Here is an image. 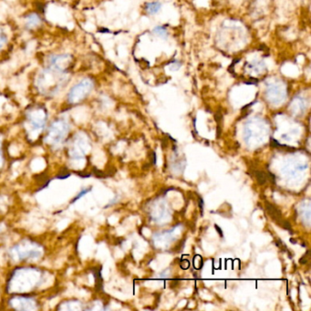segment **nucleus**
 <instances>
[{"label":"nucleus","instance_id":"f257e3e1","mask_svg":"<svg viewBox=\"0 0 311 311\" xmlns=\"http://www.w3.org/2000/svg\"><path fill=\"white\" fill-rule=\"evenodd\" d=\"M43 273L35 268H20L10 276L8 290L16 292L32 291L42 284Z\"/></svg>","mask_w":311,"mask_h":311},{"label":"nucleus","instance_id":"f03ea898","mask_svg":"<svg viewBox=\"0 0 311 311\" xmlns=\"http://www.w3.org/2000/svg\"><path fill=\"white\" fill-rule=\"evenodd\" d=\"M68 72L48 66L37 78V87L44 95L52 96L58 93L66 85Z\"/></svg>","mask_w":311,"mask_h":311},{"label":"nucleus","instance_id":"7ed1b4c3","mask_svg":"<svg viewBox=\"0 0 311 311\" xmlns=\"http://www.w3.org/2000/svg\"><path fill=\"white\" fill-rule=\"evenodd\" d=\"M10 254L12 260L17 261L38 260L43 255V248L38 243L25 239L13 246L10 249Z\"/></svg>","mask_w":311,"mask_h":311},{"label":"nucleus","instance_id":"20e7f679","mask_svg":"<svg viewBox=\"0 0 311 311\" xmlns=\"http://www.w3.org/2000/svg\"><path fill=\"white\" fill-rule=\"evenodd\" d=\"M69 132V122L65 119H59L53 122L48 128L47 135L44 138V141L51 146H59L64 142Z\"/></svg>","mask_w":311,"mask_h":311},{"label":"nucleus","instance_id":"39448f33","mask_svg":"<svg viewBox=\"0 0 311 311\" xmlns=\"http://www.w3.org/2000/svg\"><path fill=\"white\" fill-rule=\"evenodd\" d=\"M94 83L90 79H83L72 87L68 94V101L71 104H77L82 101L93 90Z\"/></svg>","mask_w":311,"mask_h":311},{"label":"nucleus","instance_id":"423d86ee","mask_svg":"<svg viewBox=\"0 0 311 311\" xmlns=\"http://www.w3.org/2000/svg\"><path fill=\"white\" fill-rule=\"evenodd\" d=\"M266 96L272 103H279L287 97V88L282 80L273 79L267 82Z\"/></svg>","mask_w":311,"mask_h":311},{"label":"nucleus","instance_id":"0eeeda50","mask_svg":"<svg viewBox=\"0 0 311 311\" xmlns=\"http://www.w3.org/2000/svg\"><path fill=\"white\" fill-rule=\"evenodd\" d=\"M47 115L45 109L33 108L27 113V120L32 132H40L47 123Z\"/></svg>","mask_w":311,"mask_h":311},{"label":"nucleus","instance_id":"6e6552de","mask_svg":"<svg viewBox=\"0 0 311 311\" xmlns=\"http://www.w3.org/2000/svg\"><path fill=\"white\" fill-rule=\"evenodd\" d=\"M10 305L13 309L16 310H37L38 308V302L33 297L28 296H15L9 300Z\"/></svg>","mask_w":311,"mask_h":311},{"label":"nucleus","instance_id":"1a4fd4ad","mask_svg":"<svg viewBox=\"0 0 311 311\" xmlns=\"http://www.w3.org/2000/svg\"><path fill=\"white\" fill-rule=\"evenodd\" d=\"M69 153L71 159L73 160H80L84 158L85 153V135H81V133L76 135L74 141L71 144L69 150Z\"/></svg>","mask_w":311,"mask_h":311},{"label":"nucleus","instance_id":"9d476101","mask_svg":"<svg viewBox=\"0 0 311 311\" xmlns=\"http://www.w3.org/2000/svg\"><path fill=\"white\" fill-rule=\"evenodd\" d=\"M72 62V58L69 54H61V55H53L48 60V66L53 67L61 71H67V69Z\"/></svg>","mask_w":311,"mask_h":311},{"label":"nucleus","instance_id":"9b49d317","mask_svg":"<svg viewBox=\"0 0 311 311\" xmlns=\"http://www.w3.org/2000/svg\"><path fill=\"white\" fill-rule=\"evenodd\" d=\"M246 70L249 71L250 74L254 73L256 75H261V73H263L267 70V68L262 61L254 60L246 64Z\"/></svg>","mask_w":311,"mask_h":311},{"label":"nucleus","instance_id":"f8f14e48","mask_svg":"<svg viewBox=\"0 0 311 311\" xmlns=\"http://www.w3.org/2000/svg\"><path fill=\"white\" fill-rule=\"evenodd\" d=\"M82 302L79 300H68L61 303V305L58 306L59 310H81V309H86Z\"/></svg>","mask_w":311,"mask_h":311},{"label":"nucleus","instance_id":"ddd939ff","mask_svg":"<svg viewBox=\"0 0 311 311\" xmlns=\"http://www.w3.org/2000/svg\"><path fill=\"white\" fill-rule=\"evenodd\" d=\"M266 210L269 213V217H271L274 221L277 222L278 226H280L283 220L282 214L280 212V210L269 202L266 203Z\"/></svg>","mask_w":311,"mask_h":311},{"label":"nucleus","instance_id":"4468645a","mask_svg":"<svg viewBox=\"0 0 311 311\" xmlns=\"http://www.w3.org/2000/svg\"><path fill=\"white\" fill-rule=\"evenodd\" d=\"M40 19L38 17V15L31 14L27 17L26 21H25V25H26V28L28 29H32V28H37L38 26L40 25Z\"/></svg>","mask_w":311,"mask_h":311},{"label":"nucleus","instance_id":"2eb2a0df","mask_svg":"<svg viewBox=\"0 0 311 311\" xmlns=\"http://www.w3.org/2000/svg\"><path fill=\"white\" fill-rule=\"evenodd\" d=\"M93 275L95 277V281H96V288L97 290H102L103 287V283H102V277H101V268H95L93 269Z\"/></svg>","mask_w":311,"mask_h":311},{"label":"nucleus","instance_id":"dca6fc26","mask_svg":"<svg viewBox=\"0 0 311 311\" xmlns=\"http://www.w3.org/2000/svg\"><path fill=\"white\" fill-rule=\"evenodd\" d=\"M145 10H146L148 14H156L161 10V3H159V2L148 3L146 7H145Z\"/></svg>","mask_w":311,"mask_h":311},{"label":"nucleus","instance_id":"f3484780","mask_svg":"<svg viewBox=\"0 0 311 311\" xmlns=\"http://www.w3.org/2000/svg\"><path fill=\"white\" fill-rule=\"evenodd\" d=\"M270 145L273 147V148H276V149H278V150H282V151H288L289 150H295V148H293V147L287 146V145H283V144H280L279 142H278L276 139H274V138H271L270 139Z\"/></svg>","mask_w":311,"mask_h":311},{"label":"nucleus","instance_id":"a211bd4d","mask_svg":"<svg viewBox=\"0 0 311 311\" xmlns=\"http://www.w3.org/2000/svg\"><path fill=\"white\" fill-rule=\"evenodd\" d=\"M254 176H255V178H256V181H257V183H258L260 185H263V184H266V183H267V181H268L267 174H266V173H264V172L255 171V173H254Z\"/></svg>","mask_w":311,"mask_h":311},{"label":"nucleus","instance_id":"6ab92c4d","mask_svg":"<svg viewBox=\"0 0 311 311\" xmlns=\"http://www.w3.org/2000/svg\"><path fill=\"white\" fill-rule=\"evenodd\" d=\"M90 190H91V187H90V188L82 189V190L80 191V193H78V194L76 195L75 197L73 198V199L71 200V203H76L78 200H80V198L83 197L86 193H88L89 192H90Z\"/></svg>","mask_w":311,"mask_h":311},{"label":"nucleus","instance_id":"aec40b11","mask_svg":"<svg viewBox=\"0 0 311 311\" xmlns=\"http://www.w3.org/2000/svg\"><path fill=\"white\" fill-rule=\"evenodd\" d=\"M153 32H154L156 35H158V36H160V37H163V38H166V37L168 36V33H167L166 29L163 28V27H157V28H154Z\"/></svg>","mask_w":311,"mask_h":311},{"label":"nucleus","instance_id":"412c9836","mask_svg":"<svg viewBox=\"0 0 311 311\" xmlns=\"http://www.w3.org/2000/svg\"><path fill=\"white\" fill-rule=\"evenodd\" d=\"M280 226L283 227L284 229H286V230H288L291 235H293V230H292V226L290 225V223L288 221V220H285V219H283L282 222H281V224H280Z\"/></svg>","mask_w":311,"mask_h":311},{"label":"nucleus","instance_id":"4be33fe9","mask_svg":"<svg viewBox=\"0 0 311 311\" xmlns=\"http://www.w3.org/2000/svg\"><path fill=\"white\" fill-rule=\"evenodd\" d=\"M70 176H71V173L68 170H65L64 172H61L59 175H57L56 178L57 179L64 180L69 178Z\"/></svg>","mask_w":311,"mask_h":311},{"label":"nucleus","instance_id":"5701e85b","mask_svg":"<svg viewBox=\"0 0 311 311\" xmlns=\"http://www.w3.org/2000/svg\"><path fill=\"white\" fill-rule=\"evenodd\" d=\"M309 254H310V251H306V254H304L303 256H302L301 258L299 260V263L301 265H306L309 260H310V257H309Z\"/></svg>","mask_w":311,"mask_h":311},{"label":"nucleus","instance_id":"b1692460","mask_svg":"<svg viewBox=\"0 0 311 311\" xmlns=\"http://www.w3.org/2000/svg\"><path fill=\"white\" fill-rule=\"evenodd\" d=\"M7 41H8V38H7L6 34L2 30H0V49L5 46Z\"/></svg>","mask_w":311,"mask_h":311},{"label":"nucleus","instance_id":"393cba45","mask_svg":"<svg viewBox=\"0 0 311 311\" xmlns=\"http://www.w3.org/2000/svg\"><path fill=\"white\" fill-rule=\"evenodd\" d=\"M276 245H278V247H280V248L282 249V251H288L286 245H285L280 239H277V240H276Z\"/></svg>","mask_w":311,"mask_h":311},{"label":"nucleus","instance_id":"a878e982","mask_svg":"<svg viewBox=\"0 0 311 311\" xmlns=\"http://www.w3.org/2000/svg\"><path fill=\"white\" fill-rule=\"evenodd\" d=\"M267 177H268V180H269L272 184H276V175L272 174L271 172H268L267 173Z\"/></svg>","mask_w":311,"mask_h":311},{"label":"nucleus","instance_id":"bb28decb","mask_svg":"<svg viewBox=\"0 0 311 311\" xmlns=\"http://www.w3.org/2000/svg\"><path fill=\"white\" fill-rule=\"evenodd\" d=\"M149 156H150V163L151 165H156V152L153 151H151L149 152Z\"/></svg>","mask_w":311,"mask_h":311},{"label":"nucleus","instance_id":"cd10ccee","mask_svg":"<svg viewBox=\"0 0 311 311\" xmlns=\"http://www.w3.org/2000/svg\"><path fill=\"white\" fill-rule=\"evenodd\" d=\"M198 205H199V208H200V211H201V214L203 215V198L200 197V196H198Z\"/></svg>","mask_w":311,"mask_h":311},{"label":"nucleus","instance_id":"c85d7f7f","mask_svg":"<svg viewBox=\"0 0 311 311\" xmlns=\"http://www.w3.org/2000/svg\"><path fill=\"white\" fill-rule=\"evenodd\" d=\"M190 267V263H189L188 260H183L181 262V268L182 269H188Z\"/></svg>","mask_w":311,"mask_h":311},{"label":"nucleus","instance_id":"c756f323","mask_svg":"<svg viewBox=\"0 0 311 311\" xmlns=\"http://www.w3.org/2000/svg\"><path fill=\"white\" fill-rule=\"evenodd\" d=\"M162 145H163V148H164V149L168 146V141L166 140V138H164V139L162 140Z\"/></svg>","mask_w":311,"mask_h":311},{"label":"nucleus","instance_id":"7c9ffc66","mask_svg":"<svg viewBox=\"0 0 311 311\" xmlns=\"http://www.w3.org/2000/svg\"><path fill=\"white\" fill-rule=\"evenodd\" d=\"M215 227H216V229H217V232H218V234H219V235H220V236H221V237H223V236H224V235H223V232H222L221 228H220V227H219V226H217V225H216V226H215Z\"/></svg>","mask_w":311,"mask_h":311},{"label":"nucleus","instance_id":"2f4dec72","mask_svg":"<svg viewBox=\"0 0 311 311\" xmlns=\"http://www.w3.org/2000/svg\"><path fill=\"white\" fill-rule=\"evenodd\" d=\"M178 284H179V283L177 282V281H172V283L170 284V287L172 288H175Z\"/></svg>","mask_w":311,"mask_h":311},{"label":"nucleus","instance_id":"473e14b6","mask_svg":"<svg viewBox=\"0 0 311 311\" xmlns=\"http://www.w3.org/2000/svg\"><path fill=\"white\" fill-rule=\"evenodd\" d=\"M290 241H291V243H293V244H296V243H297V241L294 240V239H292V238L290 239Z\"/></svg>","mask_w":311,"mask_h":311}]
</instances>
